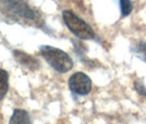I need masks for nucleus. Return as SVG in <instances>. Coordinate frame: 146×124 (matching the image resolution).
<instances>
[{"label":"nucleus","instance_id":"6e6552de","mask_svg":"<svg viewBox=\"0 0 146 124\" xmlns=\"http://www.w3.org/2000/svg\"><path fill=\"white\" fill-rule=\"evenodd\" d=\"M120 9L122 17H127L133 10V5L131 0H120Z\"/></svg>","mask_w":146,"mask_h":124},{"label":"nucleus","instance_id":"0eeeda50","mask_svg":"<svg viewBox=\"0 0 146 124\" xmlns=\"http://www.w3.org/2000/svg\"><path fill=\"white\" fill-rule=\"evenodd\" d=\"M9 89V75L7 70L0 68V101L6 97Z\"/></svg>","mask_w":146,"mask_h":124},{"label":"nucleus","instance_id":"20e7f679","mask_svg":"<svg viewBox=\"0 0 146 124\" xmlns=\"http://www.w3.org/2000/svg\"><path fill=\"white\" fill-rule=\"evenodd\" d=\"M0 2L12 15L24 18L27 20L34 19V12L23 0H0Z\"/></svg>","mask_w":146,"mask_h":124},{"label":"nucleus","instance_id":"f257e3e1","mask_svg":"<svg viewBox=\"0 0 146 124\" xmlns=\"http://www.w3.org/2000/svg\"><path fill=\"white\" fill-rule=\"evenodd\" d=\"M40 53L50 65L58 73H67L74 66L72 57L64 51L50 45H43L40 47Z\"/></svg>","mask_w":146,"mask_h":124},{"label":"nucleus","instance_id":"423d86ee","mask_svg":"<svg viewBox=\"0 0 146 124\" xmlns=\"http://www.w3.org/2000/svg\"><path fill=\"white\" fill-rule=\"evenodd\" d=\"M9 124H32V121L25 110L15 109L10 117Z\"/></svg>","mask_w":146,"mask_h":124},{"label":"nucleus","instance_id":"9d476101","mask_svg":"<svg viewBox=\"0 0 146 124\" xmlns=\"http://www.w3.org/2000/svg\"><path fill=\"white\" fill-rule=\"evenodd\" d=\"M139 52H141V53H142V54L145 56V58H146V43L139 45Z\"/></svg>","mask_w":146,"mask_h":124},{"label":"nucleus","instance_id":"f03ea898","mask_svg":"<svg viewBox=\"0 0 146 124\" xmlns=\"http://www.w3.org/2000/svg\"><path fill=\"white\" fill-rule=\"evenodd\" d=\"M63 20L66 27L73 33L75 36L81 40H92L96 37L95 31L86 21L80 19L72 10H64L63 11Z\"/></svg>","mask_w":146,"mask_h":124},{"label":"nucleus","instance_id":"1a4fd4ad","mask_svg":"<svg viewBox=\"0 0 146 124\" xmlns=\"http://www.w3.org/2000/svg\"><path fill=\"white\" fill-rule=\"evenodd\" d=\"M134 87L136 89V91L139 92V95H146V89L144 87V85H143V82L141 80H136L134 82Z\"/></svg>","mask_w":146,"mask_h":124},{"label":"nucleus","instance_id":"7ed1b4c3","mask_svg":"<svg viewBox=\"0 0 146 124\" xmlns=\"http://www.w3.org/2000/svg\"><path fill=\"white\" fill-rule=\"evenodd\" d=\"M68 86L70 91L75 95H86L92 89V81L85 73L78 72L70 76L68 80Z\"/></svg>","mask_w":146,"mask_h":124},{"label":"nucleus","instance_id":"39448f33","mask_svg":"<svg viewBox=\"0 0 146 124\" xmlns=\"http://www.w3.org/2000/svg\"><path fill=\"white\" fill-rule=\"evenodd\" d=\"M13 56L20 65L24 66V67L29 68L31 70H35L40 66L38 60L34 56L30 55L28 53H24L22 51H15L13 52Z\"/></svg>","mask_w":146,"mask_h":124}]
</instances>
